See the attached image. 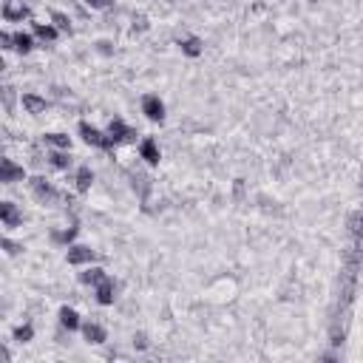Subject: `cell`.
Instances as JSON below:
<instances>
[{
  "label": "cell",
  "instance_id": "cell-1",
  "mask_svg": "<svg viewBox=\"0 0 363 363\" xmlns=\"http://www.w3.org/2000/svg\"><path fill=\"white\" fill-rule=\"evenodd\" d=\"M142 111L150 116V119H162L165 116V105H162V100H159L156 94H148L142 100Z\"/></svg>",
  "mask_w": 363,
  "mask_h": 363
},
{
  "label": "cell",
  "instance_id": "cell-17",
  "mask_svg": "<svg viewBox=\"0 0 363 363\" xmlns=\"http://www.w3.org/2000/svg\"><path fill=\"white\" fill-rule=\"evenodd\" d=\"M68 162H71V159L65 156V153H60V150L51 153V165H54V168H68Z\"/></svg>",
  "mask_w": 363,
  "mask_h": 363
},
{
  "label": "cell",
  "instance_id": "cell-4",
  "mask_svg": "<svg viewBox=\"0 0 363 363\" xmlns=\"http://www.w3.org/2000/svg\"><path fill=\"white\" fill-rule=\"evenodd\" d=\"M94 258V250L88 247H71L68 250V264H88Z\"/></svg>",
  "mask_w": 363,
  "mask_h": 363
},
{
  "label": "cell",
  "instance_id": "cell-20",
  "mask_svg": "<svg viewBox=\"0 0 363 363\" xmlns=\"http://www.w3.org/2000/svg\"><path fill=\"white\" fill-rule=\"evenodd\" d=\"M91 9H105V6H111V0H86Z\"/></svg>",
  "mask_w": 363,
  "mask_h": 363
},
{
  "label": "cell",
  "instance_id": "cell-10",
  "mask_svg": "<svg viewBox=\"0 0 363 363\" xmlns=\"http://www.w3.org/2000/svg\"><path fill=\"white\" fill-rule=\"evenodd\" d=\"M142 156L148 159L150 165L159 162V148H156V142H153V139H145V142H142Z\"/></svg>",
  "mask_w": 363,
  "mask_h": 363
},
{
  "label": "cell",
  "instance_id": "cell-2",
  "mask_svg": "<svg viewBox=\"0 0 363 363\" xmlns=\"http://www.w3.org/2000/svg\"><path fill=\"white\" fill-rule=\"evenodd\" d=\"M79 134H83V139H86L88 145H97V148H108V139L100 134V131L94 128V125H88V122H83L79 125Z\"/></svg>",
  "mask_w": 363,
  "mask_h": 363
},
{
  "label": "cell",
  "instance_id": "cell-18",
  "mask_svg": "<svg viewBox=\"0 0 363 363\" xmlns=\"http://www.w3.org/2000/svg\"><path fill=\"white\" fill-rule=\"evenodd\" d=\"M91 171H88V168H83V171H79V176H77V185H79V190H86L88 185H91Z\"/></svg>",
  "mask_w": 363,
  "mask_h": 363
},
{
  "label": "cell",
  "instance_id": "cell-15",
  "mask_svg": "<svg viewBox=\"0 0 363 363\" xmlns=\"http://www.w3.org/2000/svg\"><path fill=\"white\" fill-rule=\"evenodd\" d=\"M182 49H185V54H190V57H196V54H199V51H201V43H199V40H196V37H187L185 43H182Z\"/></svg>",
  "mask_w": 363,
  "mask_h": 363
},
{
  "label": "cell",
  "instance_id": "cell-16",
  "mask_svg": "<svg viewBox=\"0 0 363 363\" xmlns=\"http://www.w3.org/2000/svg\"><path fill=\"white\" fill-rule=\"evenodd\" d=\"M15 49L17 51H29L31 49V37L29 34H15Z\"/></svg>",
  "mask_w": 363,
  "mask_h": 363
},
{
  "label": "cell",
  "instance_id": "cell-11",
  "mask_svg": "<svg viewBox=\"0 0 363 363\" xmlns=\"http://www.w3.org/2000/svg\"><path fill=\"white\" fill-rule=\"evenodd\" d=\"M60 320H63V327H68V329H77L79 327V320H77V312L74 309H60Z\"/></svg>",
  "mask_w": 363,
  "mask_h": 363
},
{
  "label": "cell",
  "instance_id": "cell-14",
  "mask_svg": "<svg viewBox=\"0 0 363 363\" xmlns=\"http://www.w3.org/2000/svg\"><path fill=\"white\" fill-rule=\"evenodd\" d=\"M34 31H37V37H43V40H54V37H57V29H54V26H43V23H37Z\"/></svg>",
  "mask_w": 363,
  "mask_h": 363
},
{
  "label": "cell",
  "instance_id": "cell-12",
  "mask_svg": "<svg viewBox=\"0 0 363 363\" xmlns=\"http://www.w3.org/2000/svg\"><path fill=\"white\" fill-rule=\"evenodd\" d=\"M83 281H86V284H94V287H100L102 281H105V272H102V270H97V267H94V270L83 272Z\"/></svg>",
  "mask_w": 363,
  "mask_h": 363
},
{
  "label": "cell",
  "instance_id": "cell-7",
  "mask_svg": "<svg viewBox=\"0 0 363 363\" xmlns=\"http://www.w3.org/2000/svg\"><path fill=\"white\" fill-rule=\"evenodd\" d=\"M83 332H86V338L91 343H102L105 341V329L100 327V324H86V327H83Z\"/></svg>",
  "mask_w": 363,
  "mask_h": 363
},
{
  "label": "cell",
  "instance_id": "cell-3",
  "mask_svg": "<svg viewBox=\"0 0 363 363\" xmlns=\"http://www.w3.org/2000/svg\"><path fill=\"white\" fill-rule=\"evenodd\" d=\"M0 216L6 221V227H17V221H20V213H17V207L12 201H3L0 205Z\"/></svg>",
  "mask_w": 363,
  "mask_h": 363
},
{
  "label": "cell",
  "instance_id": "cell-5",
  "mask_svg": "<svg viewBox=\"0 0 363 363\" xmlns=\"http://www.w3.org/2000/svg\"><path fill=\"white\" fill-rule=\"evenodd\" d=\"M23 105H26V111H31V114H43L46 111V100H40L34 94H23Z\"/></svg>",
  "mask_w": 363,
  "mask_h": 363
},
{
  "label": "cell",
  "instance_id": "cell-9",
  "mask_svg": "<svg viewBox=\"0 0 363 363\" xmlns=\"http://www.w3.org/2000/svg\"><path fill=\"white\" fill-rule=\"evenodd\" d=\"M97 301H100V304H111V301H114V287H111L108 278L97 287Z\"/></svg>",
  "mask_w": 363,
  "mask_h": 363
},
{
  "label": "cell",
  "instance_id": "cell-13",
  "mask_svg": "<svg viewBox=\"0 0 363 363\" xmlns=\"http://www.w3.org/2000/svg\"><path fill=\"white\" fill-rule=\"evenodd\" d=\"M51 20H54V26H57L60 31H71V20H68L63 12H51Z\"/></svg>",
  "mask_w": 363,
  "mask_h": 363
},
{
  "label": "cell",
  "instance_id": "cell-6",
  "mask_svg": "<svg viewBox=\"0 0 363 363\" xmlns=\"http://www.w3.org/2000/svg\"><path fill=\"white\" fill-rule=\"evenodd\" d=\"M15 179H23V168H17L12 159H3V182H15Z\"/></svg>",
  "mask_w": 363,
  "mask_h": 363
},
{
  "label": "cell",
  "instance_id": "cell-19",
  "mask_svg": "<svg viewBox=\"0 0 363 363\" xmlns=\"http://www.w3.org/2000/svg\"><path fill=\"white\" fill-rule=\"evenodd\" d=\"M49 142H51V145H57V148H68V136H65V134H51V136H49Z\"/></svg>",
  "mask_w": 363,
  "mask_h": 363
},
{
  "label": "cell",
  "instance_id": "cell-8",
  "mask_svg": "<svg viewBox=\"0 0 363 363\" xmlns=\"http://www.w3.org/2000/svg\"><path fill=\"white\" fill-rule=\"evenodd\" d=\"M3 15H6V20H20V17H26V6L23 3H6Z\"/></svg>",
  "mask_w": 363,
  "mask_h": 363
},
{
  "label": "cell",
  "instance_id": "cell-21",
  "mask_svg": "<svg viewBox=\"0 0 363 363\" xmlns=\"http://www.w3.org/2000/svg\"><path fill=\"white\" fill-rule=\"evenodd\" d=\"M17 338H20V341H29L31 338V327H20L17 329Z\"/></svg>",
  "mask_w": 363,
  "mask_h": 363
}]
</instances>
